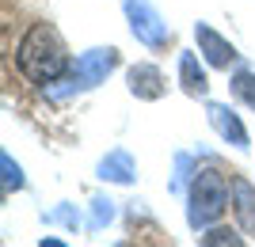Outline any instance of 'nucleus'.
Here are the masks:
<instances>
[{
    "label": "nucleus",
    "mask_w": 255,
    "mask_h": 247,
    "mask_svg": "<svg viewBox=\"0 0 255 247\" xmlns=\"http://www.w3.org/2000/svg\"><path fill=\"white\" fill-rule=\"evenodd\" d=\"M210 122L217 126V133H221V137L233 141L236 149H248V133H244V126H240V118H236L233 110H225V107H217V103H213V107H210Z\"/></svg>",
    "instance_id": "obj_5"
},
{
    "label": "nucleus",
    "mask_w": 255,
    "mask_h": 247,
    "mask_svg": "<svg viewBox=\"0 0 255 247\" xmlns=\"http://www.w3.org/2000/svg\"><path fill=\"white\" fill-rule=\"evenodd\" d=\"M103 179H115V183H129V160L122 152H115L111 160H103Z\"/></svg>",
    "instance_id": "obj_8"
},
{
    "label": "nucleus",
    "mask_w": 255,
    "mask_h": 247,
    "mask_svg": "<svg viewBox=\"0 0 255 247\" xmlns=\"http://www.w3.org/2000/svg\"><path fill=\"white\" fill-rule=\"evenodd\" d=\"M15 65L31 84H53L69 73V46L53 23H31L15 46Z\"/></svg>",
    "instance_id": "obj_1"
},
{
    "label": "nucleus",
    "mask_w": 255,
    "mask_h": 247,
    "mask_svg": "<svg viewBox=\"0 0 255 247\" xmlns=\"http://www.w3.org/2000/svg\"><path fill=\"white\" fill-rule=\"evenodd\" d=\"M233 95L244 99L248 107H255V73H236L233 76Z\"/></svg>",
    "instance_id": "obj_9"
},
{
    "label": "nucleus",
    "mask_w": 255,
    "mask_h": 247,
    "mask_svg": "<svg viewBox=\"0 0 255 247\" xmlns=\"http://www.w3.org/2000/svg\"><path fill=\"white\" fill-rule=\"evenodd\" d=\"M179 80H183V91L187 95H206V73H202V65L194 61V54H183L179 57Z\"/></svg>",
    "instance_id": "obj_6"
},
{
    "label": "nucleus",
    "mask_w": 255,
    "mask_h": 247,
    "mask_svg": "<svg viewBox=\"0 0 255 247\" xmlns=\"http://www.w3.org/2000/svg\"><path fill=\"white\" fill-rule=\"evenodd\" d=\"M225 205H229V183H225V175L217 167H202L191 183V209H187L191 228L213 225L225 213Z\"/></svg>",
    "instance_id": "obj_2"
},
{
    "label": "nucleus",
    "mask_w": 255,
    "mask_h": 247,
    "mask_svg": "<svg viewBox=\"0 0 255 247\" xmlns=\"http://www.w3.org/2000/svg\"><path fill=\"white\" fill-rule=\"evenodd\" d=\"M202 244H244V240H240V232H236V228H213L210 236H202Z\"/></svg>",
    "instance_id": "obj_10"
},
{
    "label": "nucleus",
    "mask_w": 255,
    "mask_h": 247,
    "mask_svg": "<svg viewBox=\"0 0 255 247\" xmlns=\"http://www.w3.org/2000/svg\"><path fill=\"white\" fill-rule=\"evenodd\" d=\"M126 80H129V91L137 99H160L164 95V73L156 65H133L126 73Z\"/></svg>",
    "instance_id": "obj_4"
},
{
    "label": "nucleus",
    "mask_w": 255,
    "mask_h": 247,
    "mask_svg": "<svg viewBox=\"0 0 255 247\" xmlns=\"http://www.w3.org/2000/svg\"><path fill=\"white\" fill-rule=\"evenodd\" d=\"M194 34H198V46H202L206 61H210L213 69H229V65L240 57V54H236V46L229 42V38H221L213 27H206V23H198V27H194Z\"/></svg>",
    "instance_id": "obj_3"
},
{
    "label": "nucleus",
    "mask_w": 255,
    "mask_h": 247,
    "mask_svg": "<svg viewBox=\"0 0 255 247\" xmlns=\"http://www.w3.org/2000/svg\"><path fill=\"white\" fill-rule=\"evenodd\" d=\"M236 198H240V205H236V217H240V228L244 232H255V190L244 183V179H236L233 183Z\"/></svg>",
    "instance_id": "obj_7"
}]
</instances>
